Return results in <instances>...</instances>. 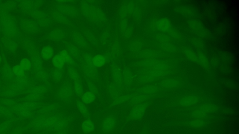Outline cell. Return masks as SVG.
<instances>
[{
    "label": "cell",
    "instance_id": "15",
    "mask_svg": "<svg viewBox=\"0 0 239 134\" xmlns=\"http://www.w3.org/2000/svg\"><path fill=\"white\" fill-rule=\"evenodd\" d=\"M1 56H0V61H1Z\"/></svg>",
    "mask_w": 239,
    "mask_h": 134
},
{
    "label": "cell",
    "instance_id": "5",
    "mask_svg": "<svg viewBox=\"0 0 239 134\" xmlns=\"http://www.w3.org/2000/svg\"><path fill=\"white\" fill-rule=\"evenodd\" d=\"M52 62L55 67L60 69L63 68L65 64L64 60L60 54L56 55L53 57Z\"/></svg>",
    "mask_w": 239,
    "mask_h": 134
},
{
    "label": "cell",
    "instance_id": "8",
    "mask_svg": "<svg viewBox=\"0 0 239 134\" xmlns=\"http://www.w3.org/2000/svg\"><path fill=\"white\" fill-rule=\"evenodd\" d=\"M74 90L76 95L78 96L82 95L83 93V88L82 84L80 80L77 79L74 81Z\"/></svg>",
    "mask_w": 239,
    "mask_h": 134
},
{
    "label": "cell",
    "instance_id": "1",
    "mask_svg": "<svg viewBox=\"0 0 239 134\" xmlns=\"http://www.w3.org/2000/svg\"><path fill=\"white\" fill-rule=\"evenodd\" d=\"M74 89L72 85L68 81H65L57 90V97L62 101L69 103L73 96Z\"/></svg>",
    "mask_w": 239,
    "mask_h": 134
},
{
    "label": "cell",
    "instance_id": "6",
    "mask_svg": "<svg viewBox=\"0 0 239 134\" xmlns=\"http://www.w3.org/2000/svg\"><path fill=\"white\" fill-rule=\"evenodd\" d=\"M92 62L96 67H101L104 65L105 58L102 55H97L92 59Z\"/></svg>",
    "mask_w": 239,
    "mask_h": 134
},
{
    "label": "cell",
    "instance_id": "14",
    "mask_svg": "<svg viewBox=\"0 0 239 134\" xmlns=\"http://www.w3.org/2000/svg\"><path fill=\"white\" fill-rule=\"evenodd\" d=\"M68 74H69V76L70 77L71 79H72V80L75 81L76 80L78 79V75L77 73L75 72L74 70L72 69H70L68 70Z\"/></svg>",
    "mask_w": 239,
    "mask_h": 134
},
{
    "label": "cell",
    "instance_id": "3",
    "mask_svg": "<svg viewBox=\"0 0 239 134\" xmlns=\"http://www.w3.org/2000/svg\"><path fill=\"white\" fill-rule=\"evenodd\" d=\"M95 124L91 120L87 118L83 121L82 124V130L84 133L86 134L91 133L95 130Z\"/></svg>",
    "mask_w": 239,
    "mask_h": 134
},
{
    "label": "cell",
    "instance_id": "2",
    "mask_svg": "<svg viewBox=\"0 0 239 134\" xmlns=\"http://www.w3.org/2000/svg\"><path fill=\"white\" fill-rule=\"evenodd\" d=\"M116 119L113 115H108L105 118L102 123V129L105 132H109L116 124Z\"/></svg>",
    "mask_w": 239,
    "mask_h": 134
},
{
    "label": "cell",
    "instance_id": "9",
    "mask_svg": "<svg viewBox=\"0 0 239 134\" xmlns=\"http://www.w3.org/2000/svg\"><path fill=\"white\" fill-rule=\"evenodd\" d=\"M60 55L63 58L65 63L66 64H71L73 62V59L71 57L69 53L66 51L63 50L60 53Z\"/></svg>",
    "mask_w": 239,
    "mask_h": 134
},
{
    "label": "cell",
    "instance_id": "4",
    "mask_svg": "<svg viewBox=\"0 0 239 134\" xmlns=\"http://www.w3.org/2000/svg\"><path fill=\"white\" fill-rule=\"evenodd\" d=\"M82 101L84 104H90L94 102L95 100V96L91 91H88L84 93L81 98Z\"/></svg>",
    "mask_w": 239,
    "mask_h": 134
},
{
    "label": "cell",
    "instance_id": "10",
    "mask_svg": "<svg viewBox=\"0 0 239 134\" xmlns=\"http://www.w3.org/2000/svg\"><path fill=\"white\" fill-rule=\"evenodd\" d=\"M77 108L81 114L84 117H87L88 115V110L85 105L82 102H79L77 104Z\"/></svg>",
    "mask_w": 239,
    "mask_h": 134
},
{
    "label": "cell",
    "instance_id": "12",
    "mask_svg": "<svg viewBox=\"0 0 239 134\" xmlns=\"http://www.w3.org/2000/svg\"><path fill=\"white\" fill-rule=\"evenodd\" d=\"M74 38L75 42L78 44V45L80 46L85 45V41H84L83 37L81 36V35H79L78 33L75 34V36H74Z\"/></svg>",
    "mask_w": 239,
    "mask_h": 134
},
{
    "label": "cell",
    "instance_id": "11",
    "mask_svg": "<svg viewBox=\"0 0 239 134\" xmlns=\"http://www.w3.org/2000/svg\"><path fill=\"white\" fill-rule=\"evenodd\" d=\"M20 65L24 70H28L31 68V63L28 59H24L21 61Z\"/></svg>",
    "mask_w": 239,
    "mask_h": 134
},
{
    "label": "cell",
    "instance_id": "13",
    "mask_svg": "<svg viewBox=\"0 0 239 134\" xmlns=\"http://www.w3.org/2000/svg\"><path fill=\"white\" fill-rule=\"evenodd\" d=\"M13 72L14 74L16 75H21L24 73L25 70L22 69V67L20 65L15 66L13 68Z\"/></svg>",
    "mask_w": 239,
    "mask_h": 134
},
{
    "label": "cell",
    "instance_id": "7",
    "mask_svg": "<svg viewBox=\"0 0 239 134\" xmlns=\"http://www.w3.org/2000/svg\"><path fill=\"white\" fill-rule=\"evenodd\" d=\"M53 50L51 47H45L42 50L41 56L45 60H48L52 57Z\"/></svg>",
    "mask_w": 239,
    "mask_h": 134
}]
</instances>
